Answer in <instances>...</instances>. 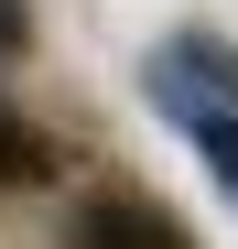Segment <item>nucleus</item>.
<instances>
[{
  "instance_id": "1",
  "label": "nucleus",
  "mask_w": 238,
  "mask_h": 249,
  "mask_svg": "<svg viewBox=\"0 0 238 249\" xmlns=\"http://www.w3.org/2000/svg\"><path fill=\"white\" fill-rule=\"evenodd\" d=\"M76 249H195V238L141 195H87L76 206Z\"/></svg>"
},
{
  "instance_id": "2",
  "label": "nucleus",
  "mask_w": 238,
  "mask_h": 249,
  "mask_svg": "<svg viewBox=\"0 0 238 249\" xmlns=\"http://www.w3.org/2000/svg\"><path fill=\"white\" fill-rule=\"evenodd\" d=\"M0 184H54V141L22 130L11 108H0Z\"/></svg>"
},
{
  "instance_id": "3",
  "label": "nucleus",
  "mask_w": 238,
  "mask_h": 249,
  "mask_svg": "<svg viewBox=\"0 0 238 249\" xmlns=\"http://www.w3.org/2000/svg\"><path fill=\"white\" fill-rule=\"evenodd\" d=\"M195 152H206L217 162V174H227V195H238V119H195V130H184Z\"/></svg>"
}]
</instances>
